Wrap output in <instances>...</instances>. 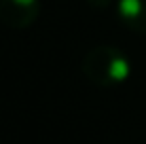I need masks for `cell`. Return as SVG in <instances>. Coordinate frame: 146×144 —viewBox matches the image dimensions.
Returning a JSON list of instances; mask_svg holds the SVG:
<instances>
[{"label": "cell", "instance_id": "1", "mask_svg": "<svg viewBox=\"0 0 146 144\" xmlns=\"http://www.w3.org/2000/svg\"><path fill=\"white\" fill-rule=\"evenodd\" d=\"M83 72L95 85L110 87L127 81L131 66H129V59L119 49L102 44V47H95L87 53V57L83 62Z\"/></svg>", "mask_w": 146, "mask_h": 144}, {"label": "cell", "instance_id": "3", "mask_svg": "<svg viewBox=\"0 0 146 144\" xmlns=\"http://www.w3.org/2000/svg\"><path fill=\"white\" fill-rule=\"evenodd\" d=\"M119 17L133 32H146V0H119Z\"/></svg>", "mask_w": 146, "mask_h": 144}, {"label": "cell", "instance_id": "2", "mask_svg": "<svg viewBox=\"0 0 146 144\" xmlns=\"http://www.w3.org/2000/svg\"><path fill=\"white\" fill-rule=\"evenodd\" d=\"M40 13V0H0V21L9 28H28Z\"/></svg>", "mask_w": 146, "mask_h": 144}]
</instances>
